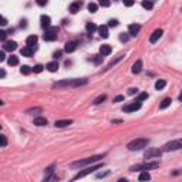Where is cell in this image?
I'll use <instances>...</instances> for the list:
<instances>
[{
    "mask_svg": "<svg viewBox=\"0 0 182 182\" xmlns=\"http://www.w3.org/2000/svg\"><path fill=\"white\" fill-rule=\"evenodd\" d=\"M104 155H92L90 158H84V159H80V161H76L73 162L70 167L71 168H81V167H87V165H92V164L98 162L100 159H103Z\"/></svg>",
    "mask_w": 182,
    "mask_h": 182,
    "instance_id": "1",
    "label": "cell"
},
{
    "mask_svg": "<svg viewBox=\"0 0 182 182\" xmlns=\"http://www.w3.org/2000/svg\"><path fill=\"white\" fill-rule=\"evenodd\" d=\"M83 84H87V80L85 78H81V80H63V81H59L56 84H53L54 88L57 87H78V85H83Z\"/></svg>",
    "mask_w": 182,
    "mask_h": 182,
    "instance_id": "2",
    "label": "cell"
},
{
    "mask_svg": "<svg viewBox=\"0 0 182 182\" xmlns=\"http://www.w3.org/2000/svg\"><path fill=\"white\" fill-rule=\"evenodd\" d=\"M148 142L150 141L147 138H136V139H132L131 142H128L127 148L130 151H139V150H142V148H145L148 145Z\"/></svg>",
    "mask_w": 182,
    "mask_h": 182,
    "instance_id": "3",
    "label": "cell"
},
{
    "mask_svg": "<svg viewBox=\"0 0 182 182\" xmlns=\"http://www.w3.org/2000/svg\"><path fill=\"white\" fill-rule=\"evenodd\" d=\"M159 167V162L158 161H152V162H145L141 164V165H135V167H131V172L134 171H151V169H155Z\"/></svg>",
    "mask_w": 182,
    "mask_h": 182,
    "instance_id": "4",
    "label": "cell"
},
{
    "mask_svg": "<svg viewBox=\"0 0 182 182\" xmlns=\"http://www.w3.org/2000/svg\"><path fill=\"white\" fill-rule=\"evenodd\" d=\"M182 148V138L179 139H174V141H169L162 147L164 152H169V151H176Z\"/></svg>",
    "mask_w": 182,
    "mask_h": 182,
    "instance_id": "5",
    "label": "cell"
},
{
    "mask_svg": "<svg viewBox=\"0 0 182 182\" xmlns=\"http://www.w3.org/2000/svg\"><path fill=\"white\" fill-rule=\"evenodd\" d=\"M100 168H103V164H92L91 167L85 168L84 171L78 172L77 175L74 176V179H80V178H84L85 175H88V174H91V172H94V171H97V169H100Z\"/></svg>",
    "mask_w": 182,
    "mask_h": 182,
    "instance_id": "6",
    "label": "cell"
},
{
    "mask_svg": "<svg viewBox=\"0 0 182 182\" xmlns=\"http://www.w3.org/2000/svg\"><path fill=\"white\" fill-rule=\"evenodd\" d=\"M57 33H59L57 27H53L50 30H46V33L43 34V39L46 41H54V40H57Z\"/></svg>",
    "mask_w": 182,
    "mask_h": 182,
    "instance_id": "7",
    "label": "cell"
},
{
    "mask_svg": "<svg viewBox=\"0 0 182 182\" xmlns=\"http://www.w3.org/2000/svg\"><path fill=\"white\" fill-rule=\"evenodd\" d=\"M161 154H162V151L159 148H150L144 154V158L145 159H151V158H155V156H161Z\"/></svg>",
    "mask_w": 182,
    "mask_h": 182,
    "instance_id": "8",
    "label": "cell"
},
{
    "mask_svg": "<svg viewBox=\"0 0 182 182\" xmlns=\"http://www.w3.org/2000/svg\"><path fill=\"white\" fill-rule=\"evenodd\" d=\"M141 108V101H134V103H131L128 105H124L123 107V111L125 112H132V111H136Z\"/></svg>",
    "mask_w": 182,
    "mask_h": 182,
    "instance_id": "9",
    "label": "cell"
},
{
    "mask_svg": "<svg viewBox=\"0 0 182 182\" xmlns=\"http://www.w3.org/2000/svg\"><path fill=\"white\" fill-rule=\"evenodd\" d=\"M162 34H164L162 29H156L155 32H154L152 34H151V37H150V43H152V44H154V43H156L158 40L161 39V36H162Z\"/></svg>",
    "mask_w": 182,
    "mask_h": 182,
    "instance_id": "10",
    "label": "cell"
},
{
    "mask_svg": "<svg viewBox=\"0 0 182 182\" xmlns=\"http://www.w3.org/2000/svg\"><path fill=\"white\" fill-rule=\"evenodd\" d=\"M139 30H141V24H136V23L130 24V27H128V33H130V36H132V37H135L136 34L139 33Z\"/></svg>",
    "mask_w": 182,
    "mask_h": 182,
    "instance_id": "11",
    "label": "cell"
},
{
    "mask_svg": "<svg viewBox=\"0 0 182 182\" xmlns=\"http://www.w3.org/2000/svg\"><path fill=\"white\" fill-rule=\"evenodd\" d=\"M16 48H17V43H16V41H3V50L13 51Z\"/></svg>",
    "mask_w": 182,
    "mask_h": 182,
    "instance_id": "12",
    "label": "cell"
},
{
    "mask_svg": "<svg viewBox=\"0 0 182 182\" xmlns=\"http://www.w3.org/2000/svg\"><path fill=\"white\" fill-rule=\"evenodd\" d=\"M111 51H112V48H111L110 44H103L101 47H100V54H101L103 57H105V56L111 54Z\"/></svg>",
    "mask_w": 182,
    "mask_h": 182,
    "instance_id": "13",
    "label": "cell"
},
{
    "mask_svg": "<svg viewBox=\"0 0 182 182\" xmlns=\"http://www.w3.org/2000/svg\"><path fill=\"white\" fill-rule=\"evenodd\" d=\"M40 23H41V27H43V29H47V27H50V24H51V19H50L48 16L43 14V16L40 17Z\"/></svg>",
    "mask_w": 182,
    "mask_h": 182,
    "instance_id": "14",
    "label": "cell"
},
{
    "mask_svg": "<svg viewBox=\"0 0 182 182\" xmlns=\"http://www.w3.org/2000/svg\"><path fill=\"white\" fill-rule=\"evenodd\" d=\"M76 48H77V43H76V41H68V43H65V46H64L65 53H73Z\"/></svg>",
    "mask_w": 182,
    "mask_h": 182,
    "instance_id": "15",
    "label": "cell"
},
{
    "mask_svg": "<svg viewBox=\"0 0 182 182\" xmlns=\"http://www.w3.org/2000/svg\"><path fill=\"white\" fill-rule=\"evenodd\" d=\"M73 124V120H59V121H56V127L57 128H64V127H67V125H71Z\"/></svg>",
    "mask_w": 182,
    "mask_h": 182,
    "instance_id": "16",
    "label": "cell"
},
{
    "mask_svg": "<svg viewBox=\"0 0 182 182\" xmlns=\"http://www.w3.org/2000/svg\"><path fill=\"white\" fill-rule=\"evenodd\" d=\"M80 9H81V1H74V3L70 4V13H73V14L78 13Z\"/></svg>",
    "mask_w": 182,
    "mask_h": 182,
    "instance_id": "17",
    "label": "cell"
},
{
    "mask_svg": "<svg viewBox=\"0 0 182 182\" xmlns=\"http://www.w3.org/2000/svg\"><path fill=\"white\" fill-rule=\"evenodd\" d=\"M33 53H34V47L27 46V47H24V48H21V56H24V57H32Z\"/></svg>",
    "mask_w": 182,
    "mask_h": 182,
    "instance_id": "18",
    "label": "cell"
},
{
    "mask_svg": "<svg viewBox=\"0 0 182 182\" xmlns=\"http://www.w3.org/2000/svg\"><path fill=\"white\" fill-rule=\"evenodd\" d=\"M98 33L103 39H107L108 37V26H100L98 27Z\"/></svg>",
    "mask_w": 182,
    "mask_h": 182,
    "instance_id": "19",
    "label": "cell"
},
{
    "mask_svg": "<svg viewBox=\"0 0 182 182\" xmlns=\"http://www.w3.org/2000/svg\"><path fill=\"white\" fill-rule=\"evenodd\" d=\"M46 68L51 73L57 71V70H59V63H57V61H51V63H48V64L46 65Z\"/></svg>",
    "mask_w": 182,
    "mask_h": 182,
    "instance_id": "20",
    "label": "cell"
},
{
    "mask_svg": "<svg viewBox=\"0 0 182 182\" xmlns=\"http://www.w3.org/2000/svg\"><path fill=\"white\" fill-rule=\"evenodd\" d=\"M141 70H142V61L138 60V61L134 63V65H132V73H134V74H138Z\"/></svg>",
    "mask_w": 182,
    "mask_h": 182,
    "instance_id": "21",
    "label": "cell"
},
{
    "mask_svg": "<svg viewBox=\"0 0 182 182\" xmlns=\"http://www.w3.org/2000/svg\"><path fill=\"white\" fill-rule=\"evenodd\" d=\"M34 125L44 127V125H47V120H46L44 117H36V118H34Z\"/></svg>",
    "mask_w": 182,
    "mask_h": 182,
    "instance_id": "22",
    "label": "cell"
},
{
    "mask_svg": "<svg viewBox=\"0 0 182 182\" xmlns=\"http://www.w3.org/2000/svg\"><path fill=\"white\" fill-rule=\"evenodd\" d=\"M26 44L30 46V47H34V46L37 44V36H29L26 40Z\"/></svg>",
    "mask_w": 182,
    "mask_h": 182,
    "instance_id": "23",
    "label": "cell"
},
{
    "mask_svg": "<svg viewBox=\"0 0 182 182\" xmlns=\"http://www.w3.org/2000/svg\"><path fill=\"white\" fill-rule=\"evenodd\" d=\"M171 103H172V100H171L169 97L164 98V100H162V103L159 104V108H161V110H165V108H168L169 105H171Z\"/></svg>",
    "mask_w": 182,
    "mask_h": 182,
    "instance_id": "24",
    "label": "cell"
},
{
    "mask_svg": "<svg viewBox=\"0 0 182 182\" xmlns=\"http://www.w3.org/2000/svg\"><path fill=\"white\" fill-rule=\"evenodd\" d=\"M138 179H139V181H150L151 175L148 174V171H142V172L139 174V176H138Z\"/></svg>",
    "mask_w": 182,
    "mask_h": 182,
    "instance_id": "25",
    "label": "cell"
},
{
    "mask_svg": "<svg viewBox=\"0 0 182 182\" xmlns=\"http://www.w3.org/2000/svg\"><path fill=\"white\" fill-rule=\"evenodd\" d=\"M85 30H87V33H94L95 30H98V27L94 24V23H87V26H85Z\"/></svg>",
    "mask_w": 182,
    "mask_h": 182,
    "instance_id": "26",
    "label": "cell"
},
{
    "mask_svg": "<svg viewBox=\"0 0 182 182\" xmlns=\"http://www.w3.org/2000/svg\"><path fill=\"white\" fill-rule=\"evenodd\" d=\"M7 63H9V65H17L19 64V57L17 56H12L10 59L7 60Z\"/></svg>",
    "mask_w": 182,
    "mask_h": 182,
    "instance_id": "27",
    "label": "cell"
},
{
    "mask_svg": "<svg viewBox=\"0 0 182 182\" xmlns=\"http://www.w3.org/2000/svg\"><path fill=\"white\" fill-rule=\"evenodd\" d=\"M142 7L145 9V10H151V9L154 7V3H152V1H150V0H144V1H142Z\"/></svg>",
    "mask_w": 182,
    "mask_h": 182,
    "instance_id": "28",
    "label": "cell"
},
{
    "mask_svg": "<svg viewBox=\"0 0 182 182\" xmlns=\"http://www.w3.org/2000/svg\"><path fill=\"white\" fill-rule=\"evenodd\" d=\"M165 85H167V81H165V80H158L155 83V88L156 90H162Z\"/></svg>",
    "mask_w": 182,
    "mask_h": 182,
    "instance_id": "29",
    "label": "cell"
},
{
    "mask_svg": "<svg viewBox=\"0 0 182 182\" xmlns=\"http://www.w3.org/2000/svg\"><path fill=\"white\" fill-rule=\"evenodd\" d=\"M87 9H88V12H90V13H95V12H97V9H98V6L95 4V3H90V4L87 6Z\"/></svg>",
    "mask_w": 182,
    "mask_h": 182,
    "instance_id": "30",
    "label": "cell"
},
{
    "mask_svg": "<svg viewBox=\"0 0 182 182\" xmlns=\"http://www.w3.org/2000/svg\"><path fill=\"white\" fill-rule=\"evenodd\" d=\"M20 71H21V74H24V76H27V74H30V73H32V68H30L29 65H23Z\"/></svg>",
    "mask_w": 182,
    "mask_h": 182,
    "instance_id": "31",
    "label": "cell"
},
{
    "mask_svg": "<svg viewBox=\"0 0 182 182\" xmlns=\"http://www.w3.org/2000/svg\"><path fill=\"white\" fill-rule=\"evenodd\" d=\"M105 98H107V95H104V94H103V95H98V97L94 100V104H101L103 101H105Z\"/></svg>",
    "mask_w": 182,
    "mask_h": 182,
    "instance_id": "32",
    "label": "cell"
},
{
    "mask_svg": "<svg viewBox=\"0 0 182 182\" xmlns=\"http://www.w3.org/2000/svg\"><path fill=\"white\" fill-rule=\"evenodd\" d=\"M128 34H130V33H128ZM128 34H125V33H121V34H120V40H121L123 43H127V41L130 40V36H128Z\"/></svg>",
    "mask_w": 182,
    "mask_h": 182,
    "instance_id": "33",
    "label": "cell"
},
{
    "mask_svg": "<svg viewBox=\"0 0 182 182\" xmlns=\"http://www.w3.org/2000/svg\"><path fill=\"white\" fill-rule=\"evenodd\" d=\"M147 98H148V94H147V92H141V94L138 95V98H136V101H141V103H142L144 100H147Z\"/></svg>",
    "mask_w": 182,
    "mask_h": 182,
    "instance_id": "34",
    "label": "cell"
},
{
    "mask_svg": "<svg viewBox=\"0 0 182 182\" xmlns=\"http://www.w3.org/2000/svg\"><path fill=\"white\" fill-rule=\"evenodd\" d=\"M43 70H44V67H43V65H41V64L34 65V68H33V71H34V73H41V71H43Z\"/></svg>",
    "mask_w": 182,
    "mask_h": 182,
    "instance_id": "35",
    "label": "cell"
},
{
    "mask_svg": "<svg viewBox=\"0 0 182 182\" xmlns=\"http://www.w3.org/2000/svg\"><path fill=\"white\" fill-rule=\"evenodd\" d=\"M110 4H111L110 0H100V6H103V7H110Z\"/></svg>",
    "mask_w": 182,
    "mask_h": 182,
    "instance_id": "36",
    "label": "cell"
},
{
    "mask_svg": "<svg viewBox=\"0 0 182 182\" xmlns=\"http://www.w3.org/2000/svg\"><path fill=\"white\" fill-rule=\"evenodd\" d=\"M118 26V20H110L108 21V27H117Z\"/></svg>",
    "mask_w": 182,
    "mask_h": 182,
    "instance_id": "37",
    "label": "cell"
},
{
    "mask_svg": "<svg viewBox=\"0 0 182 182\" xmlns=\"http://www.w3.org/2000/svg\"><path fill=\"white\" fill-rule=\"evenodd\" d=\"M61 54H63V51H61V50H57V51H54L53 57H54V59H60V57H61Z\"/></svg>",
    "mask_w": 182,
    "mask_h": 182,
    "instance_id": "38",
    "label": "cell"
},
{
    "mask_svg": "<svg viewBox=\"0 0 182 182\" xmlns=\"http://www.w3.org/2000/svg\"><path fill=\"white\" fill-rule=\"evenodd\" d=\"M123 1H124V4H125L127 7H131L132 4H134V0H123Z\"/></svg>",
    "mask_w": 182,
    "mask_h": 182,
    "instance_id": "39",
    "label": "cell"
},
{
    "mask_svg": "<svg viewBox=\"0 0 182 182\" xmlns=\"http://www.w3.org/2000/svg\"><path fill=\"white\" fill-rule=\"evenodd\" d=\"M128 94H130V95H135V94H138V88H130V90H128Z\"/></svg>",
    "mask_w": 182,
    "mask_h": 182,
    "instance_id": "40",
    "label": "cell"
},
{
    "mask_svg": "<svg viewBox=\"0 0 182 182\" xmlns=\"http://www.w3.org/2000/svg\"><path fill=\"white\" fill-rule=\"evenodd\" d=\"M0 138H1V147H6V145H7V138H6V135H1Z\"/></svg>",
    "mask_w": 182,
    "mask_h": 182,
    "instance_id": "41",
    "label": "cell"
},
{
    "mask_svg": "<svg viewBox=\"0 0 182 182\" xmlns=\"http://www.w3.org/2000/svg\"><path fill=\"white\" fill-rule=\"evenodd\" d=\"M36 3H37V4H39V6H46V4H47V0H36Z\"/></svg>",
    "mask_w": 182,
    "mask_h": 182,
    "instance_id": "42",
    "label": "cell"
},
{
    "mask_svg": "<svg viewBox=\"0 0 182 182\" xmlns=\"http://www.w3.org/2000/svg\"><path fill=\"white\" fill-rule=\"evenodd\" d=\"M6 36H7L6 32H0V39H1V41H6Z\"/></svg>",
    "mask_w": 182,
    "mask_h": 182,
    "instance_id": "43",
    "label": "cell"
},
{
    "mask_svg": "<svg viewBox=\"0 0 182 182\" xmlns=\"http://www.w3.org/2000/svg\"><path fill=\"white\" fill-rule=\"evenodd\" d=\"M101 60H103V57H101V56H95L94 63H95V64H100V63H101Z\"/></svg>",
    "mask_w": 182,
    "mask_h": 182,
    "instance_id": "44",
    "label": "cell"
},
{
    "mask_svg": "<svg viewBox=\"0 0 182 182\" xmlns=\"http://www.w3.org/2000/svg\"><path fill=\"white\" fill-rule=\"evenodd\" d=\"M4 60H6V56H4V50H3L0 53V61H4Z\"/></svg>",
    "mask_w": 182,
    "mask_h": 182,
    "instance_id": "45",
    "label": "cell"
},
{
    "mask_svg": "<svg viewBox=\"0 0 182 182\" xmlns=\"http://www.w3.org/2000/svg\"><path fill=\"white\" fill-rule=\"evenodd\" d=\"M123 100H124L123 95H117V97L114 98V103H117V101H123Z\"/></svg>",
    "mask_w": 182,
    "mask_h": 182,
    "instance_id": "46",
    "label": "cell"
},
{
    "mask_svg": "<svg viewBox=\"0 0 182 182\" xmlns=\"http://www.w3.org/2000/svg\"><path fill=\"white\" fill-rule=\"evenodd\" d=\"M0 20H1V23H0L1 26H6V24H7V20H6V17H3V16H1V19H0Z\"/></svg>",
    "mask_w": 182,
    "mask_h": 182,
    "instance_id": "47",
    "label": "cell"
},
{
    "mask_svg": "<svg viewBox=\"0 0 182 182\" xmlns=\"http://www.w3.org/2000/svg\"><path fill=\"white\" fill-rule=\"evenodd\" d=\"M4 76H6V73H4V70H1V71H0V77L4 78Z\"/></svg>",
    "mask_w": 182,
    "mask_h": 182,
    "instance_id": "48",
    "label": "cell"
},
{
    "mask_svg": "<svg viewBox=\"0 0 182 182\" xmlns=\"http://www.w3.org/2000/svg\"><path fill=\"white\" fill-rule=\"evenodd\" d=\"M179 101H182V92L179 94Z\"/></svg>",
    "mask_w": 182,
    "mask_h": 182,
    "instance_id": "49",
    "label": "cell"
}]
</instances>
